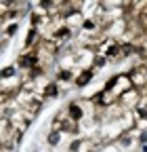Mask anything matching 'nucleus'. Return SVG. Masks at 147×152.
Here are the masks:
<instances>
[{"instance_id":"obj_1","label":"nucleus","mask_w":147,"mask_h":152,"mask_svg":"<svg viewBox=\"0 0 147 152\" xmlns=\"http://www.w3.org/2000/svg\"><path fill=\"white\" fill-rule=\"evenodd\" d=\"M99 146H101V144H99V140H95V137H74V140L69 142L67 152H95Z\"/></svg>"},{"instance_id":"obj_2","label":"nucleus","mask_w":147,"mask_h":152,"mask_svg":"<svg viewBox=\"0 0 147 152\" xmlns=\"http://www.w3.org/2000/svg\"><path fill=\"white\" fill-rule=\"evenodd\" d=\"M141 97H143V91H139V89H128L126 93H122L120 97H118V104L126 110V112H133L135 108H137V104L141 102Z\"/></svg>"},{"instance_id":"obj_3","label":"nucleus","mask_w":147,"mask_h":152,"mask_svg":"<svg viewBox=\"0 0 147 152\" xmlns=\"http://www.w3.org/2000/svg\"><path fill=\"white\" fill-rule=\"evenodd\" d=\"M84 104L82 99H74L65 106V112H67V116H71L74 121H78V123H84L88 116H86V110H84Z\"/></svg>"},{"instance_id":"obj_4","label":"nucleus","mask_w":147,"mask_h":152,"mask_svg":"<svg viewBox=\"0 0 147 152\" xmlns=\"http://www.w3.org/2000/svg\"><path fill=\"white\" fill-rule=\"evenodd\" d=\"M93 76H95V70L90 68V70H78L76 74V80H74V87H78V89H84L90 80H93Z\"/></svg>"},{"instance_id":"obj_5","label":"nucleus","mask_w":147,"mask_h":152,"mask_svg":"<svg viewBox=\"0 0 147 152\" xmlns=\"http://www.w3.org/2000/svg\"><path fill=\"white\" fill-rule=\"evenodd\" d=\"M63 137H67V135L61 133V131H48L46 133V146L48 148H57V146L63 144Z\"/></svg>"},{"instance_id":"obj_6","label":"nucleus","mask_w":147,"mask_h":152,"mask_svg":"<svg viewBox=\"0 0 147 152\" xmlns=\"http://www.w3.org/2000/svg\"><path fill=\"white\" fill-rule=\"evenodd\" d=\"M55 80L57 83H74L76 80V70H65V68H59L57 74H55Z\"/></svg>"},{"instance_id":"obj_7","label":"nucleus","mask_w":147,"mask_h":152,"mask_svg":"<svg viewBox=\"0 0 147 152\" xmlns=\"http://www.w3.org/2000/svg\"><path fill=\"white\" fill-rule=\"evenodd\" d=\"M17 30H19V21H9L2 26V40H9L11 36L17 34Z\"/></svg>"},{"instance_id":"obj_8","label":"nucleus","mask_w":147,"mask_h":152,"mask_svg":"<svg viewBox=\"0 0 147 152\" xmlns=\"http://www.w3.org/2000/svg\"><path fill=\"white\" fill-rule=\"evenodd\" d=\"M59 93H61L59 83H57V80H50V85H48V87H46V91H44V97H46V99H53V97H57Z\"/></svg>"}]
</instances>
